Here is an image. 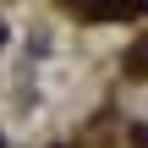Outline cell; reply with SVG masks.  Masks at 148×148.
<instances>
[{"label":"cell","instance_id":"cell-1","mask_svg":"<svg viewBox=\"0 0 148 148\" xmlns=\"http://www.w3.org/2000/svg\"><path fill=\"white\" fill-rule=\"evenodd\" d=\"M66 5H71L77 16H93V22H99V16H126V11H137V0H66Z\"/></svg>","mask_w":148,"mask_h":148},{"label":"cell","instance_id":"cell-2","mask_svg":"<svg viewBox=\"0 0 148 148\" xmlns=\"http://www.w3.org/2000/svg\"><path fill=\"white\" fill-rule=\"evenodd\" d=\"M126 71H132V77H148V38L132 49V55H126Z\"/></svg>","mask_w":148,"mask_h":148},{"label":"cell","instance_id":"cell-3","mask_svg":"<svg viewBox=\"0 0 148 148\" xmlns=\"http://www.w3.org/2000/svg\"><path fill=\"white\" fill-rule=\"evenodd\" d=\"M0 38H5V27H0Z\"/></svg>","mask_w":148,"mask_h":148},{"label":"cell","instance_id":"cell-4","mask_svg":"<svg viewBox=\"0 0 148 148\" xmlns=\"http://www.w3.org/2000/svg\"><path fill=\"white\" fill-rule=\"evenodd\" d=\"M0 148H5V143H0Z\"/></svg>","mask_w":148,"mask_h":148}]
</instances>
